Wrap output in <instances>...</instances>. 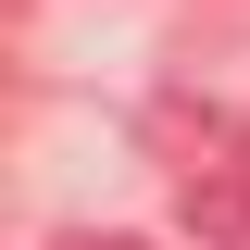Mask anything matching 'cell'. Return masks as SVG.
<instances>
[{
    "label": "cell",
    "instance_id": "obj_1",
    "mask_svg": "<svg viewBox=\"0 0 250 250\" xmlns=\"http://www.w3.org/2000/svg\"><path fill=\"white\" fill-rule=\"evenodd\" d=\"M175 138H188V163H175V200H188V225H200L213 250H250V138H238L225 113H200V125L175 113Z\"/></svg>",
    "mask_w": 250,
    "mask_h": 250
},
{
    "label": "cell",
    "instance_id": "obj_2",
    "mask_svg": "<svg viewBox=\"0 0 250 250\" xmlns=\"http://www.w3.org/2000/svg\"><path fill=\"white\" fill-rule=\"evenodd\" d=\"M62 250H150V238H62Z\"/></svg>",
    "mask_w": 250,
    "mask_h": 250
}]
</instances>
